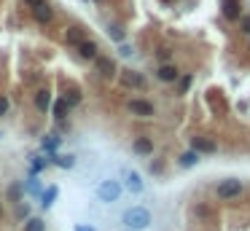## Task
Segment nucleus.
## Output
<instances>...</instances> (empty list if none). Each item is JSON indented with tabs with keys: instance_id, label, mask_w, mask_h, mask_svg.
<instances>
[{
	"instance_id": "f257e3e1",
	"label": "nucleus",
	"mask_w": 250,
	"mask_h": 231,
	"mask_svg": "<svg viewBox=\"0 0 250 231\" xmlns=\"http://www.w3.org/2000/svg\"><path fill=\"white\" fill-rule=\"evenodd\" d=\"M151 223H153V213H151V207H146V204H134V207H129V210L121 213V226L124 229L146 231V229H151Z\"/></svg>"
},
{
	"instance_id": "f03ea898",
	"label": "nucleus",
	"mask_w": 250,
	"mask_h": 231,
	"mask_svg": "<svg viewBox=\"0 0 250 231\" xmlns=\"http://www.w3.org/2000/svg\"><path fill=\"white\" fill-rule=\"evenodd\" d=\"M124 194V183L121 180H113V178H105L97 183V188H94V197H97L100 204H113L118 202Z\"/></svg>"
},
{
	"instance_id": "7ed1b4c3",
	"label": "nucleus",
	"mask_w": 250,
	"mask_h": 231,
	"mask_svg": "<svg viewBox=\"0 0 250 231\" xmlns=\"http://www.w3.org/2000/svg\"><path fill=\"white\" fill-rule=\"evenodd\" d=\"M118 86L121 89H127V92H146V86H148V78L140 70H132V67H121L118 70Z\"/></svg>"
},
{
	"instance_id": "20e7f679",
	"label": "nucleus",
	"mask_w": 250,
	"mask_h": 231,
	"mask_svg": "<svg viewBox=\"0 0 250 231\" xmlns=\"http://www.w3.org/2000/svg\"><path fill=\"white\" fill-rule=\"evenodd\" d=\"M242 194H245V183L239 178H223V180H218V185H216L218 202H234V199H239Z\"/></svg>"
},
{
	"instance_id": "39448f33",
	"label": "nucleus",
	"mask_w": 250,
	"mask_h": 231,
	"mask_svg": "<svg viewBox=\"0 0 250 231\" xmlns=\"http://www.w3.org/2000/svg\"><path fill=\"white\" fill-rule=\"evenodd\" d=\"M124 108H127V113L134 116V118H153V116H156V105L148 97H129L127 102H124Z\"/></svg>"
},
{
	"instance_id": "423d86ee",
	"label": "nucleus",
	"mask_w": 250,
	"mask_h": 231,
	"mask_svg": "<svg viewBox=\"0 0 250 231\" xmlns=\"http://www.w3.org/2000/svg\"><path fill=\"white\" fill-rule=\"evenodd\" d=\"M94 73L102 78V81H116L118 78V65L113 57H108V54H100L97 59H94Z\"/></svg>"
},
{
	"instance_id": "0eeeda50",
	"label": "nucleus",
	"mask_w": 250,
	"mask_h": 231,
	"mask_svg": "<svg viewBox=\"0 0 250 231\" xmlns=\"http://www.w3.org/2000/svg\"><path fill=\"white\" fill-rule=\"evenodd\" d=\"M54 16H57V8H54L51 3H43V6L30 8V19H33L35 24H41V27H49V24L54 22Z\"/></svg>"
},
{
	"instance_id": "6e6552de",
	"label": "nucleus",
	"mask_w": 250,
	"mask_h": 231,
	"mask_svg": "<svg viewBox=\"0 0 250 231\" xmlns=\"http://www.w3.org/2000/svg\"><path fill=\"white\" fill-rule=\"evenodd\" d=\"M124 188L132 194V197H140L143 191H146V180H143V175L137 172V169H124Z\"/></svg>"
},
{
	"instance_id": "1a4fd4ad",
	"label": "nucleus",
	"mask_w": 250,
	"mask_h": 231,
	"mask_svg": "<svg viewBox=\"0 0 250 231\" xmlns=\"http://www.w3.org/2000/svg\"><path fill=\"white\" fill-rule=\"evenodd\" d=\"M100 43L97 41H92V38H86V41H81L76 46V54H78V59H83V62H94V59L100 57Z\"/></svg>"
},
{
	"instance_id": "9d476101",
	"label": "nucleus",
	"mask_w": 250,
	"mask_h": 231,
	"mask_svg": "<svg viewBox=\"0 0 250 231\" xmlns=\"http://www.w3.org/2000/svg\"><path fill=\"white\" fill-rule=\"evenodd\" d=\"M62 38H65V43H67V46L76 49L81 41H86V38H89V33H86V27H83V24H67Z\"/></svg>"
},
{
	"instance_id": "9b49d317",
	"label": "nucleus",
	"mask_w": 250,
	"mask_h": 231,
	"mask_svg": "<svg viewBox=\"0 0 250 231\" xmlns=\"http://www.w3.org/2000/svg\"><path fill=\"white\" fill-rule=\"evenodd\" d=\"M153 150H156V145H153V140L146 137V134H140V137L132 140V153H134V156L148 159V156H153Z\"/></svg>"
},
{
	"instance_id": "f8f14e48",
	"label": "nucleus",
	"mask_w": 250,
	"mask_h": 231,
	"mask_svg": "<svg viewBox=\"0 0 250 231\" xmlns=\"http://www.w3.org/2000/svg\"><path fill=\"white\" fill-rule=\"evenodd\" d=\"M191 150H197L199 156H202V153H216L218 143L213 137H204V134H194L191 137Z\"/></svg>"
},
{
	"instance_id": "ddd939ff",
	"label": "nucleus",
	"mask_w": 250,
	"mask_h": 231,
	"mask_svg": "<svg viewBox=\"0 0 250 231\" xmlns=\"http://www.w3.org/2000/svg\"><path fill=\"white\" fill-rule=\"evenodd\" d=\"M51 92H49L46 86H41L38 89V92L33 94V105H35V110H38V113H49V110H51Z\"/></svg>"
},
{
	"instance_id": "4468645a",
	"label": "nucleus",
	"mask_w": 250,
	"mask_h": 231,
	"mask_svg": "<svg viewBox=\"0 0 250 231\" xmlns=\"http://www.w3.org/2000/svg\"><path fill=\"white\" fill-rule=\"evenodd\" d=\"M181 75H183V73L175 67L172 62H164V65H159V67H156V78H159L162 83H175Z\"/></svg>"
},
{
	"instance_id": "2eb2a0df",
	"label": "nucleus",
	"mask_w": 250,
	"mask_h": 231,
	"mask_svg": "<svg viewBox=\"0 0 250 231\" xmlns=\"http://www.w3.org/2000/svg\"><path fill=\"white\" fill-rule=\"evenodd\" d=\"M70 110H73V105L67 102V97H65V94H59V97L51 102V116L57 118V121H65V118L70 116Z\"/></svg>"
},
{
	"instance_id": "dca6fc26",
	"label": "nucleus",
	"mask_w": 250,
	"mask_h": 231,
	"mask_svg": "<svg viewBox=\"0 0 250 231\" xmlns=\"http://www.w3.org/2000/svg\"><path fill=\"white\" fill-rule=\"evenodd\" d=\"M24 183H11L8 185V191H6V202L11 204V207H17V204H22L24 202Z\"/></svg>"
},
{
	"instance_id": "f3484780",
	"label": "nucleus",
	"mask_w": 250,
	"mask_h": 231,
	"mask_svg": "<svg viewBox=\"0 0 250 231\" xmlns=\"http://www.w3.org/2000/svg\"><path fill=\"white\" fill-rule=\"evenodd\" d=\"M57 199H59V185H46V191L41 194L38 204H41V210H51Z\"/></svg>"
},
{
	"instance_id": "a211bd4d",
	"label": "nucleus",
	"mask_w": 250,
	"mask_h": 231,
	"mask_svg": "<svg viewBox=\"0 0 250 231\" xmlns=\"http://www.w3.org/2000/svg\"><path fill=\"white\" fill-rule=\"evenodd\" d=\"M223 16H226L229 22H237V19L242 16V3H239V0H223Z\"/></svg>"
},
{
	"instance_id": "6ab92c4d",
	"label": "nucleus",
	"mask_w": 250,
	"mask_h": 231,
	"mask_svg": "<svg viewBox=\"0 0 250 231\" xmlns=\"http://www.w3.org/2000/svg\"><path fill=\"white\" fill-rule=\"evenodd\" d=\"M41 148L46 150L49 156H54V153L62 148V137H59V134H46V137L41 140Z\"/></svg>"
},
{
	"instance_id": "aec40b11",
	"label": "nucleus",
	"mask_w": 250,
	"mask_h": 231,
	"mask_svg": "<svg viewBox=\"0 0 250 231\" xmlns=\"http://www.w3.org/2000/svg\"><path fill=\"white\" fill-rule=\"evenodd\" d=\"M24 191H27L30 197L41 199V194H43L46 188H43V183L38 180V175H27V183H24Z\"/></svg>"
},
{
	"instance_id": "412c9836",
	"label": "nucleus",
	"mask_w": 250,
	"mask_h": 231,
	"mask_svg": "<svg viewBox=\"0 0 250 231\" xmlns=\"http://www.w3.org/2000/svg\"><path fill=\"white\" fill-rule=\"evenodd\" d=\"M199 164V153L197 150H183L181 156H178V167L181 169H191V167H197Z\"/></svg>"
},
{
	"instance_id": "4be33fe9",
	"label": "nucleus",
	"mask_w": 250,
	"mask_h": 231,
	"mask_svg": "<svg viewBox=\"0 0 250 231\" xmlns=\"http://www.w3.org/2000/svg\"><path fill=\"white\" fill-rule=\"evenodd\" d=\"M51 167V159L46 156H30V175H41L43 169Z\"/></svg>"
},
{
	"instance_id": "5701e85b",
	"label": "nucleus",
	"mask_w": 250,
	"mask_h": 231,
	"mask_svg": "<svg viewBox=\"0 0 250 231\" xmlns=\"http://www.w3.org/2000/svg\"><path fill=\"white\" fill-rule=\"evenodd\" d=\"M49 159H51L54 167H62V169H73V167H76V156H73V153H65V156L54 153V156H49Z\"/></svg>"
},
{
	"instance_id": "b1692460",
	"label": "nucleus",
	"mask_w": 250,
	"mask_h": 231,
	"mask_svg": "<svg viewBox=\"0 0 250 231\" xmlns=\"http://www.w3.org/2000/svg\"><path fill=\"white\" fill-rule=\"evenodd\" d=\"M22 231H46V220H43L41 215H30L22 223Z\"/></svg>"
},
{
	"instance_id": "393cba45",
	"label": "nucleus",
	"mask_w": 250,
	"mask_h": 231,
	"mask_svg": "<svg viewBox=\"0 0 250 231\" xmlns=\"http://www.w3.org/2000/svg\"><path fill=\"white\" fill-rule=\"evenodd\" d=\"M175 83H178V94H186L188 89L194 86V73H183V75H181V78H178Z\"/></svg>"
},
{
	"instance_id": "a878e982",
	"label": "nucleus",
	"mask_w": 250,
	"mask_h": 231,
	"mask_svg": "<svg viewBox=\"0 0 250 231\" xmlns=\"http://www.w3.org/2000/svg\"><path fill=\"white\" fill-rule=\"evenodd\" d=\"M108 35H111L116 43H124V41H127V30L118 27V24H111V27H108Z\"/></svg>"
},
{
	"instance_id": "bb28decb",
	"label": "nucleus",
	"mask_w": 250,
	"mask_h": 231,
	"mask_svg": "<svg viewBox=\"0 0 250 231\" xmlns=\"http://www.w3.org/2000/svg\"><path fill=\"white\" fill-rule=\"evenodd\" d=\"M237 30H239L242 35H248V38H250V14H242V16L237 19Z\"/></svg>"
},
{
	"instance_id": "cd10ccee",
	"label": "nucleus",
	"mask_w": 250,
	"mask_h": 231,
	"mask_svg": "<svg viewBox=\"0 0 250 231\" xmlns=\"http://www.w3.org/2000/svg\"><path fill=\"white\" fill-rule=\"evenodd\" d=\"M14 215H17V218H19V220H22V223H24V220L30 218V204H27V202L17 204V207H14Z\"/></svg>"
},
{
	"instance_id": "c85d7f7f",
	"label": "nucleus",
	"mask_w": 250,
	"mask_h": 231,
	"mask_svg": "<svg viewBox=\"0 0 250 231\" xmlns=\"http://www.w3.org/2000/svg\"><path fill=\"white\" fill-rule=\"evenodd\" d=\"M8 108H11L8 97H6V94H0V118H6V116H8Z\"/></svg>"
},
{
	"instance_id": "c756f323",
	"label": "nucleus",
	"mask_w": 250,
	"mask_h": 231,
	"mask_svg": "<svg viewBox=\"0 0 250 231\" xmlns=\"http://www.w3.org/2000/svg\"><path fill=\"white\" fill-rule=\"evenodd\" d=\"M156 57H159V65H164V62H169V59H172V51H169V49H159Z\"/></svg>"
},
{
	"instance_id": "7c9ffc66",
	"label": "nucleus",
	"mask_w": 250,
	"mask_h": 231,
	"mask_svg": "<svg viewBox=\"0 0 250 231\" xmlns=\"http://www.w3.org/2000/svg\"><path fill=\"white\" fill-rule=\"evenodd\" d=\"M65 97H67V102L73 105V108H76V105L83 99V94H81V92H70V94H65Z\"/></svg>"
},
{
	"instance_id": "2f4dec72",
	"label": "nucleus",
	"mask_w": 250,
	"mask_h": 231,
	"mask_svg": "<svg viewBox=\"0 0 250 231\" xmlns=\"http://www.w3.org/2000/svg\"><path fill=\"white\" fill-rule=\"evenodd\" d=\"M118 54H121V57H132V54H134V49L129 46L127 41H124V43H118Z\"/></svg>"
},
{
	"instance_id": "473e14b6",
	"label": "nucleus",
	"mask_w": 250,
	"mask_h": 231,
	"mask_svg": "<svg viewBox=\"0 0 250 231\" xmlns=\"http://www.w3.org/2000/svg\"><path fill=\"white\" fill-rule=\"evenodd\" d=\"M73 231H97V229H94L92 223H76V226H73Z\"/></svg>"
},
{
	"instance_id": "72a5a7b5",
	"label": "nucleus",
	"mask_w": 250,
	"mask_h": 231,
	"mask_svg": "<svg viewBox=\"0 0 250 231\" xmlns=\"http://www.w3.org/2000/svg\"><path fill=\"white\" fill-rule=\"evenodd\" d=\"M43 3H49V0H24V6H27V8H35V6H43Z\"/></svg>"
},
{
	"instance_id": "f704fd0d",
	"label": "nucleus",
	"mask_w": 250,
	"mask_h": 231,
	"mask_svg": "<svg viewBox=\"0 0 250 231\" xmlns=\"http://www.w3.org/2000/svg\"><path fill=\"white\" fill-rule=\"evenodd\" d=\"M0 220H3V202H0Z\"/></svg>"
},
{
	"instance_id": "c9c22d12",
	"label": "nucleus",
	"mask_w": 250,
	"mask_h": 231,
	"mask_svg": "<svg viewBox=\"0 0 250 231\" xmlns=\"http://www.w3.org/2000/svg\"><path fill=\"white\" fill-rule=\"evenodd\" d=\"M248 49H250V38H248Z\"/></svg>"
},
{
	"instance_id": "e433bc0d",
	"label": "nucleus",
	"mask_w": 250,
	"mask_h": 231,
	"mask_svg": "<svg viewBox=\"0 0 250 231\" xmlns=\"http://www.w3.org/2000/svg\"><path fill=\"white\" fill-rule=\"evenodd\" d=\"M124 231H132V229H124Z\"/></svg>"
}]
</instances>
